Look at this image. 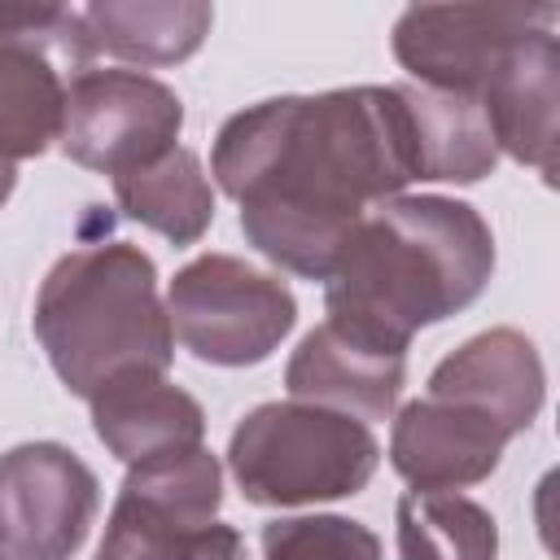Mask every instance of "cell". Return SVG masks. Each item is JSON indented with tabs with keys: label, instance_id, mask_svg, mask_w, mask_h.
<instances>
[{
	"label": "cell",
	"instance_id": "obj_1",
	"mask_svg": "<svg viewBox=\"0 0 560 560\" xmlns=\"http://www.w3.org/2000/svg\"><path fill=\"white\" fill-rule=\"evenodd\" d=\"M210 166L241 201V232L262 258L328 280L363 210L416 179L402 92L394 83L258 101L219 127Z\"/></svg>",
	"mask_w": 560,
	"mask_h": 560
},
{
	"label": "cell",
	"instance_id": "obj_2",
	"mask_svg": "<svg viewBox=\"0 0 560 560\" xmlns=\"http://www.w3.org/2000/svg\"><path fill=\"white\" fill-rule=\"evenodd\" d=\"M494 271L486 219L455 197H389L346 241L324 311L337 332L407 354L411 337L481 298Z\"/></svg>",
	"mask_w": 560,
	"mask_h": 560
},
{
	"label": "cell",
	"instance_id": "obj_3",
	"mask_svg": "<svg viewBox=\"0 0 560 560\" xmlns=\"http://www.w3.org/2000/svg\"><path fill=\"white\" fill-rule=\"evenodd\" d=\"M35 337L79 398L122 368H171V315L158 298L153 258L127 241L79 245L52 262L35 293Z\"/></svg>",
	"mask_w": 560,
	"mask_h": 560
},
{
	"label": "cell",
	"instance_id": "obj_4",
	"mask_svg": "<svg viewBox=\"0 0 560 560\" xmlns=\"http://www.w3.org/2000/svg\"><path fill=\"white\" fill-rule=\"evenodd\" d=\"M381 464L363 420L315 402H262L228 442V468L258 508H298L359 494Z\"/></svg>",
	"mask_w": 560,
	"mask_h": 560
},
{
	"label": "cell",
	"instance_id": "obj_5",
	"mask_svg": "<svg viewBox=\"0 0 560 560\" xmlns=\"http://www.w3.org/2000/svg\"><path fill=\"white\" fill-rule=\"evenodd\" d=\"M92 57L79 9L0 4V162L39 158L61 136L70 83Z\"/></svg>",
	"mask_w": 560,
	"mask_h": 560
},
{
	"label": "cell",
	"instance_id": "obj_6",
	"mask_svg": "<svg viewBox=\"0 0 560 560\" xmlns=\"http://www.w3.org/2000/svg\"><path fill=\"white\" fill-rule=\"evenodd\" d=\"M166 315L171 332L192 359L214 368H249L289 337L298 324V302L284 280L232 254H201L175 271Z\"/></svg>",
	"mask_w": 560,
	"mask_h": 560
},
{
	"label": "cell",
	"instance_id": "obj_7",
	"mask_svg": "<svg viewBox=\"0 0 560 560\" xmlns=\"http://www.w3.org/2000/svg\"><path fill=\"white\" fill-rule=\"evenodd\" d=\"M184 127L179 96L140 70H83L66 96L61 153L74 166L101 175H127L149 166Z\"/></svg>",
	"mask_w": 560,
	"mask_h": 560
},
{
	"label": "cell",
	"instance_id": "obj_8",
	"mask_svg": "<svg viewBox=\"0 0 560 560\" xmlns=\"http://www.w3.org/2000/svg\"><path fill=\"white\" fill-rule=\"evenodd\" d=\"M96 472L57 442L0 455V560H70L96 521Z\"/></svg>",
	"mask_w": 560,
	"mask_h": 560
},
{
	"label": "cell",
	"instance_id": "obj_9",
	"mask_svg": "<svg viewBox=\"0 0 560 560\" xmlns=\"http://www.w3.org/2000/svg\"><path fill=\"white\" fill-rule=\"evenodd\" d=\"M551 22L556 9L416 4L394 22V57L416 83L442 92H468L481 101V88L494 79L508 52Z\"/></svg>",
	"mask_w": 560,
	"mask_h": 560
},
{
	"label": "cell",
	"instance_id": "obj_10",
	"mask_svg": "<svg viewBox=\"0 0 560 560\" xmlns=\"http://www.w3.org/2000/svg\"><path fill=\"white\" fill-rule=\"evenodd\" d=\"M512 442L490 416H477L446 398H416L398 411L389 433V464L420 494H446L486 481Z\"/></svg>",
	"mask_w": 560,
	"mask_h": 560
},
{
	"label": "cell",
	"instance_id": "obj_11",
	"mask_svg": "<svg viewBox=\"0 0 560 560\" xmlns=\"http://www.w3.org/2000/svg\"><path fill=\"white\" fill-rule=\"evenodd\" d=\"M542 359L516 328L477 332L429 372V398H446L477 416H490L512 438L534 424V416L542 411Z\"/></svg>",
	"mask_w": 560,
	"mask_h": 560
},
{
	"label": "cell",
	"instance_id": "obj_12",
	"mask_svg": "<svg viewBox=\"0 0 560 560\" xmlns=\"http://www.w3.org/2000/svg\"><path fill=\"white\" fill-rule=\"evenodd\" d=\"M92 429L96 438L122 459L144 464L158 455L192 451L206 433V411L192 394L166 381L158 368H122L109 376L92 398Z\"/></svg>",
	"mask_w": 560,
	"mask_h": 560
},
{
	"label": "cell",
	"instance_id": "obj_13",
	"mask_svg": "<svg viewBox=\"0 0 560 560\" xmlns=\"http://www.w3.org/2000/svg\"><path fill=\"white\" fill-rule=\"evenodd\" d=\"M556 101H560V61L556 31L542 26L521 39L494 79L481 88V109L499 149L534 166L542 179L556 175Z\"/></svg>",
	"mask_w": 560,
	"mask_h": 560
},
{
	"label": "cell",
	"instance_id": "obj_14",
	"mask_svg": "<svg viewBox=\"0 0 560 560\" xmlns=\"http://www.w3.org/2000/svg\"><path fill=\"white\" fill-rule=\"evenodd\" d=\"M407 381V354L372 350L332 324H319L302 337L284 368V385L298 402H315L341 416L385 420L402 394Z\"/></svg>",
	"mask_w": 560,
	"mask_h": 560
},
{
	"label": "cell",
	"instance_id": "obj_15",
	"mask_svg": "<svg viewBox=\"0 0 560 560\" xmlns=\"http://www.w3.org/2000/svg\"><path fill=\"white\" fill-rule=\"evenodd\" d=\"M407 122H411V158L416 179H455L477 184L494 171L499 144L490 136L486 109L468 92H442L424 83H398Z\"/></svg>",
	"mask_w": 560,
	"mask_h": 560
},
{
	"label": "cell",
	"instance_id": "obj_16",
	"mask_svg": "<svg viewBox=\"0 0 560 560\" xmlns=\"http://www.w3.org/2000/svg\"><path fill=\"white\" fill-rule=\"evenodd\" d=\"M79 22L92 52H109L131 66H175L201 48L214 9L192 0H105L83 4Z\"/></svg>",
	"mask_w": 560,
	"mask_h": 560
},
{
	"label": "cell",
	"instance_id": "obj_17",
	"mask_svg": "<svg viewBox=\"0 0 560 560\" xmlns=\"http://www.w3.org/2000/svg\"><path fill=\"white\" fill-rule=\"evenodd\" d=\"M114 197L127 219L166 236L171 245H192L214 219V192L201 175L192 149H166L149 166H136L114 179Z\"/></svg>",
	"mask_w": 560,
	"mask_h": 560
},
{
	"label": "cell",
	"instance_id": "obj_18",
	"mask_svg": "<svg viewBox=\"0 0 560 560\" xmlns=\"http://www.w3.org/2000/svg\"><path fill=\"white\" fill-rule=\"evenodd\" d=\"M96 560H245L232 525H188L118 494Z\"/></svg>",
	"mask_w": 560,
	"mask_h": 560
},
{
	"label": "cell",
	"instance_id": "obj_19",
	"mask_svg": "<svg viewBox=\"0 0 560 560\" xmlns=\"http://www.w3.org/2000/svg\"><path fill=\"white\" fill-rule=\"evenodd\" d=\"M494 516L464 494H402L398 499V560H494Z\"/></svg>",
	"mask_w": 560,
	"mask_h": 560
},
{
	"label": "cell",
	"instance_id": "obj_20",
	"mask_svg": "<svg viewBox=\"0 0 560 560\" xmlns=\"http://www.w3.org/2000/svg\"><path fill=\"white\" fill-rule=\"evenodd\" d=\"M118 494H127L162 516H175L188 525H210L223 503V472L206 446H192V451L131 464Z\"/></svg>",
	"mask_w": 560,
	"mask_h": 560
},
{
	"label": "cell",
	"instance_id": "obj_21",
	"mask_svg": "<svg viewBox=\"0 0 560 560\" xmlns=\"http://www.w3.org/2000/svg\"><path fill=\"white\" fill-rule=\"evenodd\" d=\"M262 560H381V538L350 516H284L262 525Z\"/></svg>",
	"mask_w": 560,
	"mask_h": 560
},
{
	"label": "cell",
	"instance_id": "obj_22",
	"mask_svg": "<svg viewBox=\"0 0 560 560\" xmlns=\"http://www.w3.org/2000/svg\"><path fill=\"white\" fill-rule=\"evenodd\" d=\"M13 184H18V171H13V162H0V206L13 197Z\"/></svg>",
	"mask_w": 560,
	"mask_h": 560
}]
</instances>
